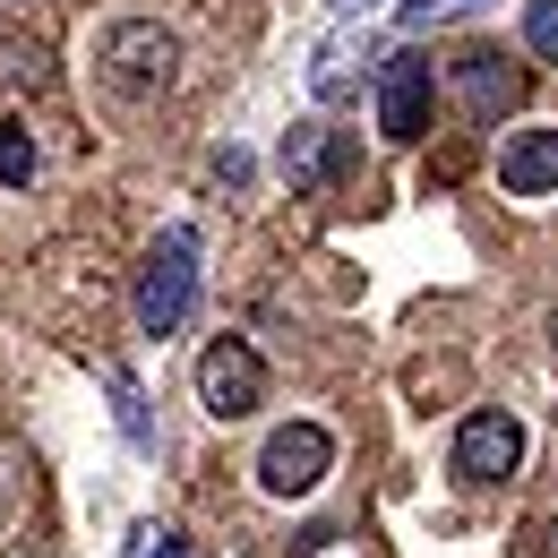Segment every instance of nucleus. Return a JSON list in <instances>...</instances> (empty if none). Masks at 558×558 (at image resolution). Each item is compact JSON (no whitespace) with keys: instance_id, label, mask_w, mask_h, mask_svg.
Masks as SVG:
<instances>
[{"instance_id":"nucleus-1","label":"nucleus","mask_w":558,"mask_h":558,"mask_svg":"<svg viewBox=\"0 0 558 558\" xmlns=\"http://www.w3.org/2000/svg\"><path fill=\"white\" fill-rule=\"evenodd\" d=\"M190 301H198V232L163 223L155 250H146V267H138V327L146 336H172L190 318Z\"/></svg>"},{"instance_id":"nucleus-2","label":"nucleus","mask_w":558,"mask_h":558,"mask_svg":"<svg viewBox=\"0 0 558 558\" xmlns=\"http://www.w3.org/2000/svg\"><path fill=\"white\" fill-rule=\"evenodd\" d=\"M172 77H181V44H172L155 17H121V26L104 35V86H112V95L146 104V95H163Z\"/></svg>"},{"instance_id":"nucleus-3","label":"nucleus","mask_w":558,"mask_h":558,"mask_svg":"<svg viewBox=\"0 0 558 558\" xmlns=\"http://www.w3.org/2000/svg\"><path fill=\"white\" fill-rule=\"evenodd\" d=\"M429 104H438V70H429V52H387L378 61V138L387 146H413L429 130Z\"/></svg>"},{"instance_id":"nucleus-4","label":"nucleus","mask_w":558,"mask_h":558,"mask_svg":"<svg viewBox=\"0 0 558 558\" xmlns=\"http://www.w3.org/2000/svg\"><path fill=\"white\" fill-rule=\"evenodd\" d=\"M327 473H336V438L318 421H283L276 438L258 447V489L267 498H310Z\"/></svg>"},{"instance_id":"nucleus-5","label":"nucleus","mask_w":558,"mask_h":558,"mask_svg":"<svg viewBox=\"0 0 558 558\" xmlns=\"http://www.w3.org/2000/svg\"><path fill=\"white\" fill-rule=\"evenodd\" d=\"M198 404H207L215 421H250L267 404V361L241 344V336H215V344L198 352Z\"/></svg>"},{"instance_id":"nucleus-6","label":"nucleus","mask_w":558,"mask_h":558,"mask_svg":"<svg viewBox=\"0 0 558 558\" xmlns=\"http://www.w3.org/2000/svg\"><path fill=\"white\" fill-rule=\"evenodd\" d=\"M456 482H473V489H489V482H507L515 464H524V429H515V413H498V404H482V413H464V429H456Z\"/></svg>"},{"instance_id":"nucleus-7","label":"nucleus","mask_w":558,"mask_h":558,"mask_svg":"<svg viewBox=\"0 0 558 558\" xmlns=\"http://www.w3.org/2000/svg\"><path fill=\"white\" fill-rule=\"evenodd\" d=\"M456 95H464V112H473V121H498V112H515V104H524V70H515L507 52L473 44V52L456 61Z\"/></svg>"},{"instance_id":"nucleus-8","label":"nucleus","mask_w":558,"mask_h":558,"mask_svg":"<svg viewBox=\"0 0 558 558\" xmlns=\"http://www.w3.org/2000/svg\"><path fill=\"white\" fill-rule=\"evenodd\" d=\"M498 190L507 198H550L558 190V130H515L498 146Z\"/></svg>"},{"instance_id":"nucleus-9","label":"nucleus","mask_w":558,"mask_h":558,"mask_svg":"<svg viewBox=\"0 0 558 558\" xmlns=\"http://www.w3.org/2000/svg\"><path fill=\"white\" fill-rule=\"evenodd\" d=\"M283 181H292V190H301V198H318V190H327V181H336V163H344V155H336V130H327V121H301V130H283Z\"/></svg>"},{"instance_id":"nucleus-10","label":"nucleus","mask_w":558,"mask_h":558,"mask_svg":"<svg viewBox=\"0 0 558 558\" xmlns=\"http://www.w3.org/2000/svg\"><path fill=\"white\" fill-rule=\"evenodd\" d=\"M361 70H369V44L361 35H327L310 52V95L318 104H344V95H361Z\"/></svg>"},{"instance_id":"nucleus-11","label":"nucleus","mask_w":558,"mask_h":558,"mask_svg":"<svg viewBox=\"0 0 558 558\" xmlns=\"http://www.w3.org/2000/svg\"><path fill=\"white\" fill-rule=\"evenodd\" d=\"M524 44H533V61L558 70V0H524Z\"/></svg>"},{"instance_id":"nucleus-12","label":"nucleus","mask_w":558,"mask_h":558,"mask_svg":"<svg viewBox=\"0 0 558 558\" xmlns=\"http://www.w3.org/2000/svg\"><path fill=\"white\" fill-rule=\"evenodd\" d=\"M112 413H121V429H130V447L155 438V429H146V396H138V378H130V369H112Z\"/></svg>"},{"instance_id":"nucleus-13","label":"nucleus","mask_w":558,"mask_h":558,"mask_svg":"<svg viewBox=\"0 0 558 558\" xmlns=\"http://www.w3.org/2000/svg\"><path fill=\"white\" fill-rule=\"evenodd\" d=\"M0 181H9V190H26V181H35V146H26L17 121H0Z\"/></svg>"},{"instance_id":"nucleus-14","label":"nucleus","mask_w":558,"mask_h":558,"mask_svg":"<svg viewBox=\"0 0 558 558\" xmlns=\"http://www.w3.org/2000/svg\"><path fill=\"white\" fill-rule=\"evenodd\" d=\"M121 558H190V550H181V533H172V524H138Z\"/></svg>"},{"instance_id":"nucleus-15","label":"nucleus","mask_w":558,"mask_h":558,"mask_svg":"<svg viewBox=\"0 0 558 558\" xmlns=\"http://www.w3.org/2000/svg\"><path fill=\"white\" fill-rule=\"evenodd\" d=\"M215 181H232V190H241V181H250V155H241V146H223V155H215Z\"/></svg>"},{"instance_id":"nucleus-16","label":"nucleus","mask_w":558,"mask_h":558,"mask_svg":"<svg viewBox=\"0 0 558 558\" xmlns=\"http://www.w3.org/2000/svg\"><path fill=\"white\" fill-rule=\"evenodd\" d=\"M447 9H456V0H404V26H438Z\"/></svg>"},{"instance_id":"nucleus-17","label":"nucleus","mask_w":558,"mask_h":558,"mask_svg":"<svg viewBox=\"0 0 558 558\" xmlns=\"http://www.w3.org/2000/svg\"><path fill=\"white\" fill-rule=\"evenodd\" d=\"M336 9H344V17H352V9H378V0H336Z\"/></svg>"},{"instance_id":"nucleus-18","label":"nucleus","mask_w":558,"mask_h":558,"mask_svg":"<svg viewBox=\"0 0 558 558\" xmlns=\"http://www.w3.org/2000/svg\"><path fill=\"white\" fill-rule=\"evenodd\" d=\"M0 524H9V482H0Z\"/></svg>"},{"instance_id":"nucleus-19","label":"nucleus","mask_w":558,"mask_h":558,"mask_svg":"<svg viewBox=\"0 0 558 558\" xmlns=\"http://www.w3.org/2000/svg\"><path fill=\"white\" fill-rule=\"evenodd\" d=\"M550 352H558V310H550Z\"/></svg>"},{"instance_id":"nucleus-20","label":"nucleus","mask_w":558,"mask_h":558,"mask_svg":"<svg viewBox=\"0 0 558 558\" xmlns=\"http://www.w3.org/2000/svg\"><path fill=\"white\" fill-rule=\"evenodd\" d=\"M550 558H558V533H550Z\"/></svg>"}]
</instances>
